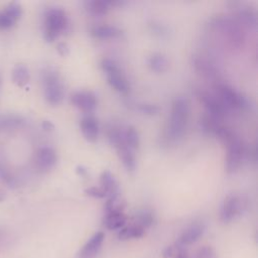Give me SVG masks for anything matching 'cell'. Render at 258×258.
<instances>
[{
  "mask_svg": "<svg viewBox=\"0 0 258 258\" xmlns=\"http://www.w3.org/2000/svg\"><path fill=\"white\" fill-rule=\"evenodd\" d=\"M245 208L243 199L236 194L227 196L220 209V220L224 224H229L240 217Z\"/></svg>",
  "mask_w": 258,
  "mask_h": 258,
  "instance_id": "obj_8",
  "label": "cell"
},
{
  "mask_svg": "<svg viewBox=\"0 0 258 258\" xmlns=\"http://www.w3.org/2000/svg\"><path fill=\"white\" fill-rule=\"evenodd\" d=\"M196 96L205 107L207 114L222 121L228 111L225 109V107L222 105L216 95L200 89L196 92Z\"/></svg>",
  "mask_w": 258,
  "mask_h": 258,
  "instance_id": "obj_10",
  "label": "cell"
},
{
  "mask_svg": "<svg viewBox=\"0 0 258 258\" xmlns=\"http://www.w3.org/2000/svg\"><path fill=\"white\" fill-rule=\"evenodd\" d=\"M4 200H5V194H4V191L0 188V203H2Z\"/></svg>",
  "mask_w": 258,
  "mask_h": 258,
  "instance_id": "obj_37",
  "label": "cell"
},
{
  "mask_svg": "<svg viewBox=\"0 0 258 258\" xmlns=\"http://www.w3.org/2000/svg\"><path fill=\"white\" fill-rule=\"evenodd\" d=\"M71 102L79 110L87 114H92L98 105L97 96L93 92L87 90H81L73 93L71 96Z\"/></svg>",
  "mask_w": 258,
  "mask_h": 258,
  "instance_id": "obj_11",
  "label": "cell"
},
{
  "mask_svg": "<svg viewBox=\"0 0 258 258\" xmlns=\"http://www.w3.org/2000/svg\"><path fill=\"white\" fill-rule=\"evenodd\" d=\"M126 221L127 219L122 211V208H113L105 210L103 224L108 230H120L125 226Z\"/></svg>",
  "mask_w": 258,
  "mask_h": 258,
  "instance_id": "obj_17",
  "label": "cell"
},
{
  "mask_svg": "<svg viewBox=\"0 0 258 258\" xmlns=\"http://www.w3.org/2000/svg\"><path fill=\"white\" fill-rule=\"evenodd\" d=\"M91 35L97 39H111L122 35V30L114 25H96L91 29Z\"/></svg>",
  "mask_w": 258,
  "mask_h": 258,
  "instance_id": "obj_22",
  "label": "cell"
},
{
  "mask_svg": "<svg viewBox=\"0 0 258 258\" xmlns=\"http://www.w3.org/2000/svg\"><path fill=\"white\" fill-rule=\"evenodd\" d=\"M200 126L205 133L213 135L223 142H225L234 132L229 127L223 125L221 120L216 119L207 113L200 118Z\"/></svg>",
  "mask_w": 258,
  "mask_h": 258,
  "instance_id": "obj_9",
  "label": "cell"
},
{
  "mask_svg": "<svg viewBox=\"0 0 258 258\" xmlns=\"http://www.w3.org/2000/svg\"><path fill=\"white\" fill-rule=\"evenodd\" d=\"M77 173L81 176V177H87L88 176V170L84 167V166H78L76 169Z\"/></svg>",
  "mask_w": 258,
  "mask_h": 258,
  "instance_id": "obj_36",
  "label": "cell"
},
{
  "mask_svg": "<svg viewBox=\"0 0 258 258\" xmlns=\"http://www.w3.org/2000/svg\"><path fill=\"white\" fill-rule=\"evenodd\" d=\"M56 50L61 56H66L69 53V46L64 42H59L56 45Z\"/></svg>",
  "mask_w": 258,
  "mask_h": 258,
  "instance_id": "obj_34",
  "label": "cell"
},
{
  "mask_svg": "<svg viewBox=\"0 0 258 258\" xmlns=\"http://www.w3.org/2000/svg\"><path fill=\"white\" fill-rule=\"evenodd\" d=\"M100 187L106 194L107 201H117L119 198V186L116 178L109 170H104L100 175Z\"/></svg>",
  "mask_w": 258,
  "mask_h": 258,
  "instance_id": "obj_16",
  "label": "cell"
},
{
  "mask_svg": "<svg viewBox=\"0 0 258 258\" xmlns=\"http://www.w3.org/2000/svg\"><path fill=\"white\" fill-rule=\"evenodd\" d=\"M57 156L55 150L50 146H41L36 151L35 162L41 171L50 170L56 163Z\"/></svg>",
  "mask_w": 258,
  "mask_h": 258,
  "instance_id": "obj_15",
  "label": "cell"
},
{
  "mask_svg": "<svg viewBox=\"0 0 258 258\" xmlns=\"http://www.w3.org/2000/svg\"><path fill=\"white\" fill-rule=\"evenodd\" d=\"M115 148L117 150L120 161L122 162L125 169L127 171H130V172L134 171L135 168H136V159H135V155L133 153V150L130 149L125 144V142L121 143L120 145H118Z\"/></svg>",
  "mask_w": 258,
  "mask_h": 258,
  "instance_id": "obj_23",
  "label": "cell"
},
{
  "mask_svg": "<svg viewBox=\"0 0 258 258\" xmlns=\"http://www.w3.org/2000/svg\"><path fill=\"white\" fill-rule=\"evenodd\" d=\"M212 25L220 32L229 46L235 49L244 46L246 35L243 27L230 16H217L213 19Z\"/></svg>",
  "mask_w": 258,
  "mask_h": 258,
  "instance_id": "obj_2",
  "label": "cell"
},
{
  "mask_svg": "<svg viewBox=\"0 0 258 258\" xmlns=\"http://www.w3.org/2000/svg\"><path fill=\"white\" fill-rule=\"evenodd\" d=\"M80 129L84 138L91 143L98 140L99 137V122L97 118L92 114H86L80 121Z\"/></svg>",
  "mask_w": 258,
  "mask_h": 258,
  "instance_id": "obj_14",
  "label": "cell"
},
{
  "mask_svg": "<svg viewBox=\"0 0 258 258\" xmlns=\"http://www.w3.org/2000/svg\"><path fill=\"white\" fill-rule=\"evenodd\" d=\"M85 194L95 199H105L106 194L100 186H90L85 189Z\"/></svg>",
  "mask_w": 258,
  "mask_h": 258,
  "instance_id": "obj_33",
  "label": "cell"
},
{
  "mask_svg": "<svg viewBox=\"0 0 258 258\" xmlns=\"http://www.w3.org/2000/svg\"><path fill=\"white\" fill-rule=\"evenodd\" d=\"M154 221V216L151 211L149 210H141L135 216V223L136 225L140 226L144 230L149 228Z\"/></svg>",
  "mask_w": 258,
  "mask_h": 258,
  "instance_id": "obj_28",
  "label": "cell"
},
{
  "mask_svg": "<svg viewBox=\"0 0 258 258\" xmlns=\"http://www.w3.org/2000/svg\"><path fill=\"white\" fill-rule=\"evenodd\" d=\"M137 109L145 115L148 116H154L157 115L160 112V107L158 105L155 104H149V103H142V104H138Z\"/></svg>",
  "mask_w": 258,
  "mask_h": 258,
  "instance_id": "obj_30",
  "label": "cell"
},
{
  "mask_svg": "<svg viewBox=\"0 0 258 258\" xmlns=\"http://www.w3.org/2000/svg\"><path fill=\"white\" fill-rule=\"evenodd\" d=\"M41 127L44 131H47V132L54 130V124L49 120H43L41 123Z\"/></svg>",
  "mask_w": 258,
  "mask_h": 258,
  "instance_id": "obj_35",
  "label": "cell"
},
{
  "mask_svg": "<svg viewBox=\"0 0 258 258\" xmlns=\"http://www.w3.org/2000/svg\"><path fill=\"white\" fill-rule=\"evenodd\" d=\"M190 115V104L184 97H176L172 104L166 132L171 140H179L186 132Z\"/></svg>",
  "mask_w": 258,
  "mask_h": 258,
  "instance_id": "obj_1",
  "label": "cell"
},
{
  "mask_svg": "<svg viewBox=\"0 0 258 258\" xmlns=\"http://www.w3.org/2000/svg\"><path fill=\"white\" fill-rule=\"evenodd\" d=\"M235 20L243 27L247 26L250 28H256L257 26V13L256 11L248 6L241 4L236 10Z\"/></svg>",
  "mask_w": 258,
  "mask_h": 258,
  "instance_id": "obj_20",
  "label": "cell"
},
{
  "mask_svg": "<svg viewBox=\"0 0 258 258\" xmlns=\"http://www.w3.org/2000/svg\"><path fill=\"white\" fill-rule=\"evenodd\" d=\"M101 68L112 89L120 94H127L129 92V82L115 60L111 58H103L101 61Z\"/></svg>",
  "mask_w": 258,
  "mask_h": 258,
  "instance_id": "obj_5",
  "label": "cell"
},
{
  "mask_svg": "<svg viewBox=\"0 0 258 258\" xmlns=\"http://www.w3.org/2000/svg\"><path fill=\"white\" fill-rule=\"evenodd\" d=\"M22 15V7L16 2H10L0 11V30H7L12 28Z\"/></svg>",
  "mask_w": 258,
  "mask_h": 258,
  "instance_id": "obj_12",
  "label": "cell"
},
{
  "mask_svg": "<svg viewBox=\"0 0 258 258\" xmlns=\"http://www.w3.org/2000/svg\"><path fill=\"white\" fill-rule=\"evenodd\" d=\"M43 96L46 103L52 107L58 106L64 99V87L57 71L46 68L41 73Z\"/></svg>",
  "mask_w": 258,
  "mask_h": 258,
  "instance_id": "obj_4",
  "label": "cell"
},
{
  "mask_svg": "<svg viewBox=\"0 0 258 258\" xmlns=\"http://www.w3.org/2000/svg\"><path fill=\"white\" fill-rule=\"evenodd\" d=\"M0 235H1V232H0Z\"/></svg>",
  "mask_w": 258,
  "mask_h": 258,
  "instance_id": "obj_39",
  "label": "cell"
},
{
  "mask_svg": "<svg viewBox=\"0 0 258 258\" xmlns=\"http://www.w3.org/2000/svg\"><path fill=\"white\" fill-rule=\"evenodd\" d=\"M124 141H125V144L133 151L137 149L140 145V137H139L138 131L134 127L129 126L124 131Z\"/></svg>",
  "mask_w": 258,
  "mask_h": 258,
  "instance_id": "obj_27",
  "label": "cell"
},
{
  "mask_svg": "<svg viewBox=\"0 0 258 258\" xmlns=\"http://www.w3.org/2000/svg\"><path fill=\"white\" fill-rule=\"evenodd\" d=\"M225 144L228 146L226 169L229 173H233L241 166L243 159L246 157L247 148L242 139L236 133H234L225 142Z\"/></svg>",
  "mask_w": 258,
  "mask_h": 258,
  "instance_id": "obj_6",
  "label": "cell"
},
{
  "mask_svg": "<svg viewBox=\"0 0 258 258\" xmlns=\"http://www.w3.org/2000/svg\"><path fill=\"white\" fill-rule=\"evenodd\" d=\"M191 64L195 71L209 80H215L218 78V71L216 67L206 57L202 55H192Z\"/></svg>",
  "mask_w": 258,
  "mask_h": 258,
  "instance_id": "obj_18",
  "label": "cell"
},
{
  "mask_svg": "<svg viewBox=\"0 0 258 258\" xmlns=\"http://www.w3.org/2000/svg\"><path fill=\"white\" fill-rule=\"evenodd\" d=\"M1 87H2V74L0 72V91H1Z\"/></svg>",
  "mask_w": 258,
  "mask_h": 258,
  "instance_id": "obj_38",
  "label": "cell"
},
{
  "mask_svg": "<svg viewBox=\"0 0 258 258\" xmlns=\"http://www.w3.org/2000/svg\"><path fill=\"white\" fill-rule=\"evenodd\" d=\"M147 66L152 72L156 74H163L169 69V61L164 54L160 52H153L147 58Z\"/></svg>",
  "mask_w": 258,
  "mask_h": 258,
  "instance_id": "obj_24",
  "label": "cell"
},
{
  "mask_svg": "<svg viewBox=\"0 0 258 258\" xmlns=\"http://www.w3.org/2000/svg\"><path fill=\"white\" fill-rule=\"evenodd\" d=\"M104 240L105 234L103 232L95 233L80 249L77 258H96L102 248Z\"/></svg>",
  "mask_w": 258,
  "mask_h": 258,
  "instance_id": "obj_13",
  "label": "cell"
},
{
  "mask_svg": "<svg viewBox=\"0 0 258 258\" xmlns=\"http://www.w3.org/2000/svg\"><path fill=\"white\" fill-rule=\"evenodd\" d=\"M12 82L19 88H24L30 80L28 68L23 63H17L13 67L11 72Z\"/></svg>",
  "mask_w": 258,
  "mask_h": 258,
  "instance_id": "obj_25",
  "label": "cell"
},
{
  "mask_svg": "<svg viewBox=\"0 0 258 258\" xmlns=\"http://www.w3.org/2000/svg\"><path fill=\"white\" fill-rule=\"evenodd\" d=\"M23 123V119L16 115H6L0 118V128H14Z\"/></svg>",
  "mask_w": 258,
  "mask_h": 258,
  "instance_id": "obj_29",
  "label": "cell"
},
{
  "mask_svg": "<svg viewBox=\"0 0 258 258\" xmlns=\"http://www.w3.org/2000/svg\"><path fill=\"white\" fill-rule=\"evenodd\" d=\"M69 17L60 7L48 8L43 17V38L46 42H53L69 29Z\"/></svg>",
  "mask_w": 258,
  "mask_h": 258,
  "instance_id": "obj_3",
  "label": "cell"
},
{
  "mask_svg": "<svg viewBox=\"0 0 258 258\" xmlns=\"http://www.w3.org/2000/svg\"><path fill=\"white\" fill-rule=\"evenodd\" d=\"M216 254L211 246H203L196 252V258H215Z\"/></svg>",
  "mask_w": 258,
  "mask_h": 258,
  "instance_id": "obj_32",
  "label": "cell"
},
{
  "mask_svg": "<svg viewBox=\"0 0 258 258\" xmlns=\"http://www.w3.org/2000/svg\"><path fill=\"white\" fill-rule=\"evenodd\" d=\"M0 179L3 183H5L9 186H13L15 184L14 177L11 175L8 168L1 162H0Z\"/></svg>",
  "mask_w": 258,
  "mask_h": 258,
  "instance_id": "obj_31",
  "label": "cell"
},
{
  "mask_svg": "<svg viewBox=\"0 0 258 258\" xmlns=\"http://www.w3.org/2000/svg\"><path fill=\"white\" fill-rule=\"evenodd\" d=\"M122 1H105V0H92L85 2V8L88 12L94 15H104L115 6L122 5Z\"/></svg>",
  "mask_w": 258,
  "mask_h": 258,
  "instance_id": "obj_21",
  "label": "cell"
},
{
  "mask_svg": "<svg viewBox=\"0 0 258 258\" xmlns=\"http://www.w3.org/2000/svg\"><path fill=\"white\" fill-rule=\"evenodd\" d=\"M144 233H145V230L143 228H141L136 224H132L129 226H124L122 229H120L118 233V238L119 240H122V241L137 239L142 237Z\"/></svg>",
  "mask_w": 258,
  "mask_h": 258,
  "instance_id": "obj_26",
  "label": "cell"
},
{
  "mask_svg": "<svg viewBox=\"0 0 258 258\" xmlns=\"http://www.w3.org/2000/svg\"><path fill=\"white\" fill-rule=\"evenodd\" d=\"M216 96L218 97V99L220 100V102L227 111L244 110L248 107L247 98L229 85L219 84L217 86Z\"/></svg>",
  "mask_w": 258,
  "mask_h": 258,
  "instance_id": "obj_7",
  "label": "cell"
},
{
  "mask_svg": "<svg viewBox=\"0 0 258 258\" xmlns=\"http://www.w3.org/2000/svg\"><path fill=\"white\" fill-rule=\"evenodd\" d=\"M205 232V225L200 222H196L188 226L179 236L177 244L180 246H187L190 244L196 243L204 234Z\"/></svg>",
  "mask_w": 258,
  "mask_h": 258,
  "instance_id": "obj_19",
  "label": "cell"
}]
</instances>
